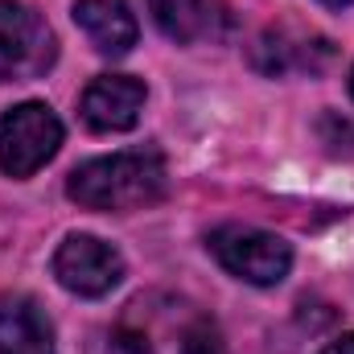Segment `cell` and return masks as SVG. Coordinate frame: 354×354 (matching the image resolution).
Listing matches in <instances>:
<instances>
[{"instance_id": "obj_1", "label": "cell", "mask_w": 354, "mask_h": 354, "mask_svg": "<svg viewBox=\"0 0 354 354\" xmlns=\"http://www.w3.org/2000/svg\"><path fill=\"white\" fill-rule=\"evenodd\" d=\"M107 354H227L214 317L177 292H140L111 326Z\"/></svg>"}, {"instance_id": "obj_2", "label": "cell", "mask_w": 354, "mask_h": 354, "mask_svg": "<svg viewBox=\"0 0 354 354\" xmlns=\"http://www.w3.org/2000/svg\"><path fill=\"white\" fill-rule=\"evenodd\" d=\"M165 189H169V169L157 149L95 157L87 165H79L66 181V194L83 210H111V214L145 210V206L161 202Z\"/></svg>"}, {"instance_id": "obj_3", "label": "cell", "mask_w": 354, "mask_h": 354, "mask_svg": "<svg viewBox=\"0 0 354 354\" xmlns=\"http://www.w3.org/2000/svg\"><path fill=\"white\" fill-rule=\"evenodd\" d=\"M58 58L54 29L21 0H0V83L41 79Z\"/></svg>"}, {"instance_id": "obj_4", "label": "cell", "mask_w": 354, "mask_h": 354, "mask_svg": "<svg viewBox=\"0 0 354 354\" xmlns=\"http://www.w3.org/2000/svg\"><path fill=\"white\" fill-rule=\"evenodd\" d=\"M206 243L218 264L248 284H280L292 268V248L280 235L260 231V227L227 223V227H214Z\"/></svg>"}, {"instance_id": "obj_5", "label": "cell", "mask_w": 354, "mask_h": 354, "mask_svg": "<svg viewBox=\"0 0 354 354\" xmlns=\"http://www.w3.org/2000/svg\"><path fill=\"white\" fill-rule=\"evenodd\" d=\"M62 149V120L46 103H21L0 115V169L8 177L37 174Z\"/></svg>"}, {"instance_id": "obj_6", "label": "cell", "mask_w": 354, "mask_h": 354, "mask_svg": "<svg viewBox=\"0 0 354 354\" xmlns=\"http://www.w3.org/2000/svg\"><path fill=\"white\" fill-rule=\"evenodd\" d=\"M54 276L75 297H107L124 280V256L95 235H66L54 252Z\"/></svg>"}, {"instance_id": "obj_7", "label": "cell", "mask_w": 354, "mask_h": 354, "mask_svg": "<svg viewBox=\"0 0 354 354\" xmlns=\"http://www.w3.org/2000/svg\"><path fill=\"white\" fill-rule=\"evenodd\" d=\"M140 107H145V83L128 75H99L79 99L83 124L95 132H128L140 120Z\"/></svg>"}, {"instance_id": "obj_8", "label": "cell", "mask_w": 354, "mask_h": 354, "mask_svg": "<svg viewBox=\"0 0 354 354\" xmlns=\"http://www.w3.org/2000/svg\"><path fill=\"white\" fill-rule=\"evenodd\" d=\"M0 354H54V326L25 292H0Z\"/></svg>"}, {"instance_id": "obj_9", "label": "cell", "mask_w": 354, "mask_h": 354, "mask_svg": "<svg viewBox=\"0 0 354 354\" xmlns=\"http://www.w3.org/2000/svg\"><path fill=\"white\" fill-rule=\"evenodd\" d=\"M330 41L317 33H301V29H268L256 46V66L264 75H288V71H322L330 62Z\"/></svg>"}, {"instance_id": "obj_10", "label": "cell", "mask_w": 354, "mask_h": 354, "mask_svg": "<svg viewBox=\"0 0 354 354\" xmlns=\"http://www.w3.org/2000/svg\"><path fill=\"white\" fill-rule=\"evenodd\" d=\"M75 25L107 58H120L136 46V17L128 0H75Z\"/></svg>"}, {"instance_id": "obj_11", "label": "cell", "mask_w": 354, "mask_h": 354, "mask_svg": "<svg viewBox=\"0 0 354 354\" xmlns=\"http://www.w3.org/2000/svg\"><path fill=\"white\" fill-rule=\"evenodd\" d=\"M149 8H153V21L161 25V33L177 46H189V41L218 33L214 0H149Z\"/></svg>"}, {"instance_id": "obj_12", "label": "cell", "mask_w": 354, "mask_h": 354, "mask_svg": "<svg viewBox=\"0 0 354 354\" xmlns=\"http://www.w3.org/2000/svg\"><path fill=\"white\" fill-rule=\"evenodd\" d=\"M322 136H326L330 153H342V140H351V145H354V124H346L342 115H334V111H330V115L322 120ZM351 153H354V149H351Z\"/></svg>"}, {"instance_id": "obj_13", "label": "cell", "mask_w": 354, "mask_h": 354, "mask_svg": "<svg viewBox=\"0 0 354 354\" xmlns=\"http://www.w3.org/2000/svg\"><path fill=\"white\" fill-rule=\"evenodd\" d=\"M322 354H354V334H346V338H338V342H330Z\"/></svg>"}, {"instance_id": "obj_14", "label": "cell", "mask_w": 354, "mask_h": 354, "mask_svg": "<svg viewBox=\"0 0 354 354\" xmlns=\"http://www.w3.org/2000/svg\"><path fill=\"white\" fill-rule=\"evenodd\" d=\"M322 4H330V8H342V4H351V0H322Z\"/></svg>"}, {"instance_id": "obj_15", "label": "cell", "mask_w": 354, "mask_h": 354, "mask_svg": "<svg viewBox=\"0 0 354 354\" xmlns=\"http://www.w3.org/2000/svg\"><path fill=\"white\" fill-rule=\"evenodd\" d=\"M351 91H354V75H351Z\"/></svg>"}]
</instances>
